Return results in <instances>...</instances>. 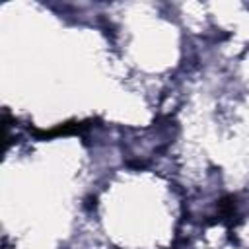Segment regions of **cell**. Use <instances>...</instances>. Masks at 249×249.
Masks as SVG:
<instances>
[{
    "label": "cell",
    "instance_id": "6da1fadb",
    "mask_svg": "<svg viewBox=\"0 0 249 249\" xmlns=\"http://www.w3.org/2000/svg\"><path fill=\"white\" fill-rule=\"evenodd\" d=\"M218 208H220L218 222L226 224L228 230L231 231V230L241 222V220H239V214H237V210H235V196H231V195L222 196L220 202H218Z\"/></svg>",
    "mask_w": 249,
    "mask_h": 249
},
{
    "label": "cell",
    "instance_id": "7a4b0ae2",
    "mask_svg": "<svg viewBox=\"0 0 249 249\" xmlns=\"http://www.w3.org/2000/svg\"><path fill=\"white\" fill-rule=\"evenodd\" d=\"M91 123L89 121H70V123H64V124H58L51 130H39L35 128L33 132L39 136V138H53V136H66V134H76V132H82L84 128H88Z\"/></svg>",
    "mask_w": 249,
    "mask_h": 249
}]
</instances>
